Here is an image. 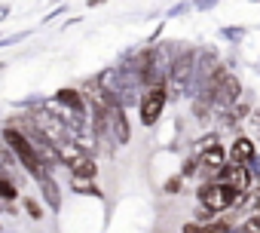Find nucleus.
I'll return each instance as SVG.
<instances>
[{
  "label": "nucleus",
  "instance_id": "obj_1",
  "mask_svg": "<svg viewBox=\"0 0 260 233\" xmlns=\"http://www.w3.org/2000/svg\"><path fill=\"white\" fill-rule=\"evenodd\" d=\"M4 141L10 144V151H13V157L37 178V181H43V178H49L46 175V160L40 157V151L34 148V141H28V135H22L19 129H13V126H7L4 129Z\"/></svg>",
  "mask_w": 260,
  "mask_h": 233
},
{
  "label": "nucleus",
  "instance_id": "obj_2",
  "mask_svg": "<svg viewBox=\"0 0 260 233\" xmlns=\"http://www.w3.org/2000/svg\"><path fill=\"white\" fill-rule=\"evenodd\" d=\"M239 196H242V193H239L236 187L223 184V181H208V184L199 187V202H202L205 212H223V209H230Z\"/></svg>",
  "mask_w": 260,
  "mask_h": 233
},
{
  "label": "nucleus",
  "instance_id": "obj_3",
  "mask_svg": "<svg viewBox=\"0 0 260 233\" xmlns=\"http://www.w3.org/2000/svg\"><path fill=\"white\" fill-rule=\"evenodd\" d=\"M31 123H34V129L55 148V144H64V141H71V129L58 120L55 113H49V110H34L31 113Z\"/></svg>",
  "mask_w": 260,
  "mask_h": 233
},
{
  "label": "nucleus",
  "instance_id": "obj_4",
  "mask_svg": "<svg viewBox=\"0 0 260 233\" xmlns=\"http://www.w3.org/2000/svg\"><path fill=\"white\" fill-rule=\"evenodd\" d=\"M104 126L110 129V135L119 141V144H125L128 141V123H125V113H122V107H119V101L110 95V101H107V107H104Z\"/></svg>",
  "mask_w": 260,
  "mask_h": 233
},
{
  "label": "nucleus",
  "instance_id": "obj_5",
  "mask_svg": "<svg viewBox=\"0 0 260 233\" xmlns=\"http://www.w3.org/2000/svg\"><path fill=\"white\" fill-rule=\"evenodd\" d=\"M162 107H166V86H150L147 92H144V98H141V123L144 126H150V123H156L159 120V113H162Z\"/></svg>",
  "mask_w": 260,
  "mask_h": 233
},
{
  "label": "nucleus",
  "instance_id": "obj_6",
  "mask_svg": "<svg viewBox=\"0 0 260 233\" xmlns=\"http://www.w3.org/2000/svg\"><path fill=\"white\" fill-rule=\"evenodd\" d=\"M199 163L208 166V169H214V172L220 166H226V154H223V144L217 141V135H205L199 141Z\"/></svg>",
  "mask_w": 260,
  "mask_h": 233
},
{
  "label": "nucleus",
  "instance_id": "obj_7",
  "mask_svg": "<svg viewBox=\"0 0 260 233\" xmlns=\"http://www.w3.org/2000/svg\"><path fill=\"white\" fill-rule=\"evenodd\" d=\"M214 181H223V184H230V187H236V190L242 193V190H248V169L239 166V163H233V166H220L217 175H214Z\"/></svg>",
  "mask_w": 260,
  "mask_h": 233
},
{
  "label": "nucleus",
  "instance_id": "obj_8",
  "mask_svg": "<svg viewBox=\"0 0 260 233\" xmlns=\"http://www.w3.org/2000/svg\"><path fill=\"white\" fill-rule=\"evenodd\" d=\"M233 163H239V166H245L251 157H254V141L251 138H245V135H239L236 141H233V148H230V154H226Z\"/></svg>",
  "mask_w": 260,
  "mask_h": 233
},
{
  "label": "nucleus",
  "instance_id": "obj_9",
  "mask_svg": "<svg viewBox=\"0 0 260 233\" xmlns=\"http://www.w3.org/2000/svg\"><path fill=\"white\" fill-rule=\"evenodd\" d=\"M71 172H74V178H83V181H89V178H95V172H98V166H95V160L92 157H80V160H74L71 163Z\"/></svg>",
  "mask_w": 260,
  "mask_h": 233
},
{
  "label": "nucleus",
  "instance_id": "obj_10",
  "mask_svg": "<svg viewBox=\"0 0 260 233\" xmlns=\"http://www.w3.org/2000/svg\"><path fill=\"white\" fill-rule=\"evenodd\" d=\"M55 104H64L68 110H77V113H83L86 107H83V95L80 92H74V89H61L58 95H55Z\"/></svg>",
  "mask_w": 260,
  "mask_h": 233
},
{
  "label": "nucleus",
  "instance_id": "obj_11",
  "mask_svg": "<svg viewBox=\"0 0 260 233\" xmlns=\"http://www.w3.org/2000/svg\"><path fill=\"white\" fill-rule=\"evenodd\" d=\"M0 199H16V184L10 181V175H4V172H0Z\"/></svg>",
  "mask_w": 260,
  "mask_h": 233
},
{
  "label": "nucleus",
  "instance_id": "obj_12",
  "mask_svg": "<svg viewBox=\"0 0 260 233\" xmlns=\"http://www.w3.org/2000/svg\"><path fill=\"white\" fill-rule=\"evenodd\" d=\"M10 166H16V157H13V151H10L7 141H0V172L10 169Z\"/></svg>",
  "mask_w": 260,
  "mask_h": 233
},
{
  "label": "nucleus",
  "instance_id": "obj_13",
  "mask_svg": "<svg viewBox=\"0 0 260 233\" xmlns=\"http://www.w3.org/2000/svg\"><path fill=\"white\" fill-rule=\"evenodd\" d=\"M40 184H43V196H46V202H52V206H58V187H55V181H49V178H43Z\"/></svg>",
  "mask_w": 260,
  "mask_h": 233
},
{
  "label": "nucleus",
  "instance_id": "obj_14",
  "mask_svg": "<svg viewBox=\"0 0 260 233\" xmlns=\"http://www.w3.org/2000/svg\"><path fill=\"white\" fill-rule=\"evenodd\" d=\"M25 212H28L31 218H43V209H40L34 199H25Z\"/></svg>",
  "mask_w": 260,
  "mask_h": 233
},
{
  "label": "nucleus",
  "instance_id": "obj_15",
  "mask_svg": "<svg viewBox=\"0 0 260 233\" xmlns=\"http://www.w3.org/2000/svg\"><path fill=\"white\" fill-rule=\"evenodd\" d=\"M248 120H251V126H254V129L260 132V107H257V110H254V113L248 116Z\"/></svg>",
  "mask_w": 260,
  "mask_h": 233
}]
</instances>
